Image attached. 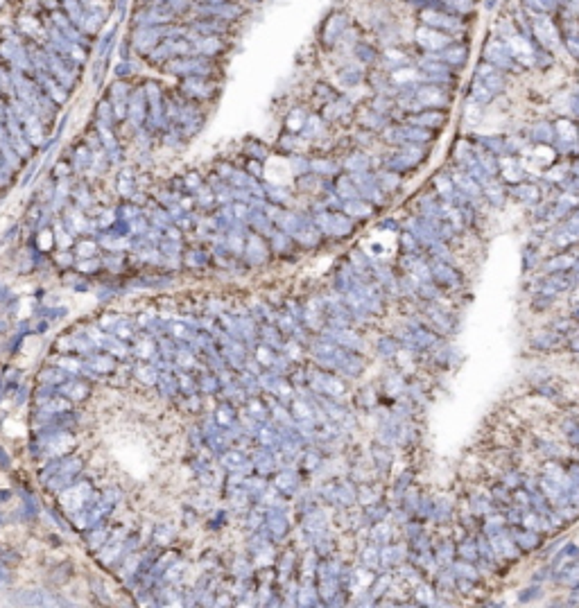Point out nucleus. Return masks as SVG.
I'll list each match as a JSON object with an SVG mask.
<instances>
[{"label": "nucleus", "mask_w": 579, "mask_h": 608, "mask_svg": "<svg viewBox=\"0 0 579 608\" xmlns=\"http://www.w3.org/2000/svg\"><path fill=\"white\" fill-rule=\"evenodd\" d=\"M482 5H484V9H486V12H495V9H498V5H500V0H484Z\"/></svg>", "instance_id": "18"}, {"label": "nucleus", "mask_w": 579, "mask_h": 608, "mask_svg": "<svg viewBox=\"0 0 579 608\" xmlns=\"http://www.w3.org/2000/svg\"><path fill=\"white\" fill-rule=\"evenodd\" d=\"M351 54L360 66H376L380 61V48L369 39H358L356 45L351 48Z\"/></svg>", "instance_id": "11"}, {"label": "nucleus", "mask_w": 579, "mask_h": 608, "mask_svg": "<svg viewBox=\"0 0 579 608\" xmlns=\"http://www.w3.org/2000/svg\"><path fill=\"white\" fill-rule=\"evenodd\" d=\"M470 95H473V99H475L477 104H486V102H491V99H493V93L479 79H473V86H470Z\"/></svg>", "instance_id": "16"}, {"label": "nucleus", "mask_w": 579, "mask_h": 608, "mask_svg": "<svg viewBox=\"0 0 579 608\" xmlns=\"http://www.w3.org/2000/svg\"><path fill=\"white\" fill-rule=\"evenodd\" d=\"M338 79L342 81L344 86H358V84H362V81L367 79V70H365V66H360L358 61L356 63L349 61L338 70Z\"/></svg>", "instance_id": "12"}, {"label": "nucleus", "mask_w": 579, "mask_h": 608, "mask_svg": "<svg viewBox=\"0 0 579 608\" xmlns=\"http://www.w3.org/2000/svg\"><path fill=\"white\" fill-rule=\"evenodd\" d=\"M507 45H509L516 63H518L523 70L534 68V43L530 39H525L521 34H514L507 39Z\"/></svg>", "instance_id": "9"}, {"label": "nucleus", "mask_w": 579, "mask_h": 608, "mask_svg": "<svg viewBox=\"0 0 579 608\" xmlns=\"http://www.w3.org/2000/svg\"><path fill=\"white\" fill-rule=\"evenodd\" d=\"M475 79H479L482 84L491 90V93H500V90H505L507 86V75L502 70H498L495 66H491V63H486L484 59L475 66Z\"/></svg>", "instance_id": "7"}, {"label": "nucleus", "mask_w": 579, "mask_h": 608, "mask_svg": "<svg viewBox=\"0 0 579 608\" xmlns=\"http://www.w3.org/2000/svg\"><path fill=\"white\" fill-rule=\"evenodd\" d=\"M240 3H242V5H244V3H247V5H260V3H265V0H240Z\"/></svg>", "instance_id": "19"}, {"label": "nucleus", "mask_w": 579, "mask_h": 608, "mask_svg": "<svg viewBox=\"0 0 579 608\" xmlns=\"http://www.w3.org/2000/svg\"><path fill=\"white\" fill-rule=\"evenodd\" d=\"M561 45H564L570 57L579 61V32L570 34V36H564V39H561Z\"/></svg>", "instance_id": "17"}, {"label": "nucleus", "mask_w": 579, "mask_h": 608, "mask_svg": "<svg viewBox=\"0 0 579 608\" xmlns=\"http://www.w3.org/2000/svg\"><path fill=\"white\" fill-rule=\"evenodd\" d=\"M555 66V52L541 48V45L534 43V68L537 70H548Z\"/></svg>", "instance_id": "15"}, {"label": "nucleus", "mask_w": 579, "mask_h": 608, "mask_svg": "<svg viewBox=\"0 0 579 608\" xmlns=\"http://www.w3.org/2000/svg\"><path fill=\"white\" fill-rule=\"evenodd\" d=\"M441 9L452 16H459L464 21H470L475 16V0H441Z\"/></svg>", "instance_id": "13"}, {"label": "nucleus", "mask_w": 579, "mask_h": 608, "mask_svg": "<svg viewBox=\"0 0 579 608\" xmlns=\"http://www.w3.org/2000/svg\"><path fill=\"white\" fill-rule=\"evenodd\" d=\"M412 36H414V45L419 48V52H441L448 43L457 41V39H452L450 34L439 32V30H434V27L421 25V23L416 25Z\"/></svg>", "instance_id": "5"}, {"label": "nucleus", "mask_w": 579, "mask_h": 608, "mask_svg": "<svg viewBox=\"0 0 579 608\" xmlns=\"http://www.w3.org/2000/svg\"><path fill=\"white\" fill-rule=\"evenodd\" d=\"M439 54V59L446 63L448 68H452V70H457V68H464L466 66V61H468V54H470V45H468V41H452V43H448L446 48H443L441 52H437Z\"/></svg>", "instance_id": "8"}, {"label": "nucleus", "mask_w": 579, "mask_h": 608, "mask_svg": "<svg viewBox=\"0 0 579 608\" xmlns=\"http://www.w3.org/2000/svg\"><path fill=\"white\" fill-rule=\"evenodd\" d=\"M378 63H383V70L394 72V70L403 68V66H410L412 57L407 54L405 45L396 43V45H389V48H385L383 52H380V61Z\"/></svg>", "instance_id": "10"}, {"label": "nucleus", "mask_w": 579, "mask_h": 608, "mask_svg": "<svg viewBox=\"0 0 579 608\" xmlns=\"http://www.w3.org/2000/svg\"><path fill=\"white\" fill-rule=\"evenodd\" d=\"M351 27V16L344 9H331L322 18L319 30H317V41L324 50H335V45L342 39V34Z\"/></svg>", "instance_id": "1"}, {"label": "nucleus", "mask_w": 579, "mask_h": 608, "mask_svg": "<svg viewBox=\"0 0 579 608\" xmlns=\"http://www.w3.org/2000/svg\"><path fill=\"white\" fill-rule=\"evenodd\" d=\"M530 25H532V43L541 45V48L557 52L561 45V32L557 25V18L552 14H528Z\"/></svg>", "instance_id": "2"}, {"label": "nucleus", "mask_w": 579, "mask_h": 608, "mask_svg": "<svg viewBox=\"0 0 579 608\" xmlns=\"http://www.w3.org/2000/svg\"><path fill=\"white\" fill-rule=\"evenodd\" d=\"M482 59L486 63H491V66H495L498 70H502V72H523V68L516 63L507 41L500 39V36H495V34H491L486 39L484 48H482Z\"/></svg>", "instance_id": "4"}, {"label": "nucleus", "mask_w": 579, "mask_h": 608, "mask_svg": "<svg viewBox=\"0 0 579 608\" xmlns=\"http://www.w3.org/2000/svg\"><path fill=\"white\" fill-rule=\"evenodd\" d=\"M419 18H421V25H428L439 32H446L457 41L461 39V36L468 34V21L443 12V9H423V12H419Z\"/></svg>", "instance_id": "3"}, {"label": "nucleus", "mask_w": 579, "mask_h": 608, "mask_svg": "<svg viewBox=\"0 0 579 608\" xmlns=\"http://www.w3.org/2000/svg\"><path fill=\"white\" fill-rule=\"evenodd\" d=\"M414 122L419 127H439L441 122H446V115L437 109H421V113L414 115Z\"/></svg>", "instance_id": "14"}, {"label": "nucleus", "mask_w": 579, "mask_h": 608, "mask_svg": "<svg viewBox=\"0 0 579 608\" xmlns=\"http://www.w3.org/2000/svg\"><path fill=\"white\" fill-rule=\"evenodd\" d=\"M414 102L421 109H439V106H448L450 97L446 93V88H443V84H428V81H421V84L416 86Z\"/></svg>", "instance_id": "6"}]
</instances>
